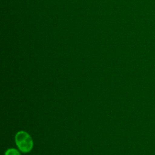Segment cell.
I'll use <instances>...</instances> for the list:
<instances>
[{
  "instance_id": "1",
  "label": "cell",
  "mask_w": 155,
  "mask_h": 155,
  "mask_svg": "<svg viewBox=\"0 0 155 155\" xmlns=\"http://www.w3.org/2000/svg\"><path fill=\"white\" fill-rule=\"evenodd\" d=\"M19 150L23 153H28L30 151L33 147V142L30 137H28L25 140L16 144Z\"/></svg>"
},
{
  "instance_id": "2",
  "label": "cell",
  "mask_w": 155,
  "mask_h": 155,
  "mask_svg": "<svg viewBox=\"0 0 155 155\" xmlns=\"http://www.w3.org/2000/svg\"><path fill=\"white\" fill-rule=\"evenodd\" d=\"M30 135L24 131H20L18 132L15 136V142L16 143H18L24 140H25Z\"/></svg>"
},
{
  "instance_id": "3",
  "label": "cell",
  "mask_w": 155,
  "mask_h": 155,
  "mask_svg": "<svg viewBox=\"0 0 155 155\" xmlns=\"http://www.w3.org/2000/svg\"><path fill=\"white\" fill-rule=\"evenodd\" d=\"M5 155H21V154L19 151H18L16 149L9 148L5 151Z\"/></svg>"
}]
</instances>
